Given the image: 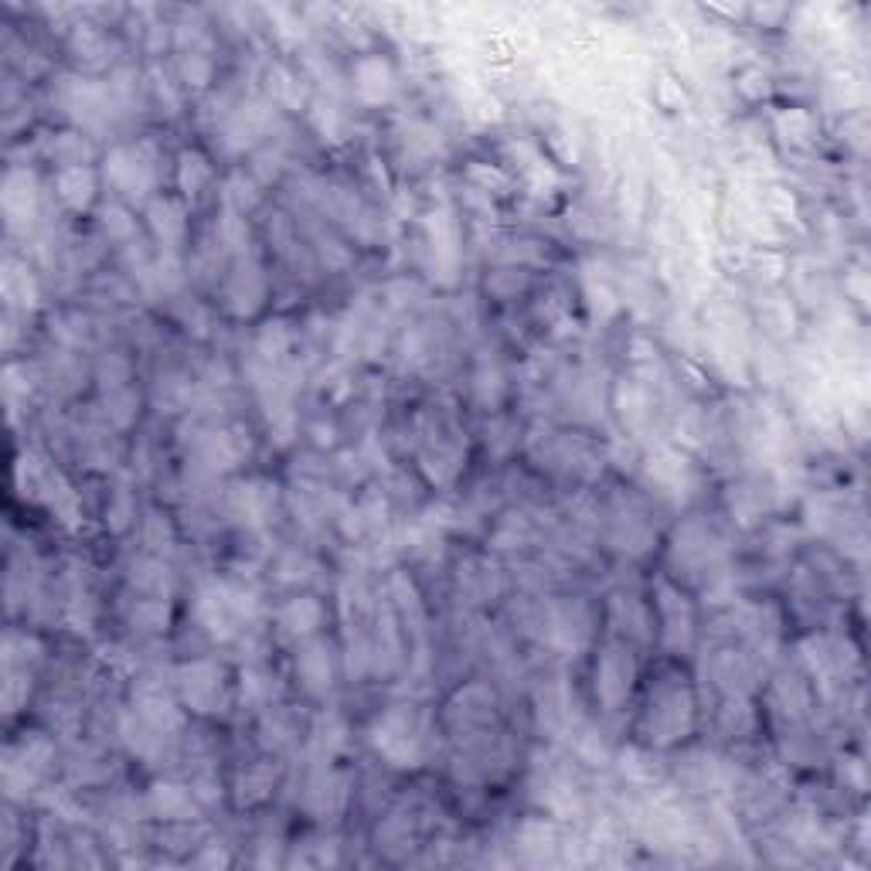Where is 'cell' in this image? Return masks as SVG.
<instances>
[{
  "mask_svg": "<svg viewBox=\"0 0 871 871\" xmlns=\"http://www.w3.org/2000/svg\"><path fill=\"white\" fill-rule=\"evenodd\" d=\"M256 593H249L239 582L228 579H211L201 586L198 599H194V616L205 627L208 637L215 640H232L239 637L242 627H249L256 620Z\"/></svg>",
  "mask_w": 871,
  "mask_h": 871,
  "instance_id": "6da1fadb",
  "label": "cell"
},
{
  "mask_svg": "<svg viewBox=\"0 0 871 871\" xmlns=\"http://www.w3.org/2000/svg\"><path fill=\"white\" fill-rule=\"evenodd\" d=\"M695 729V691L684 678H664L650 688L644 712V739L650 746H674Z\"/></svg>",
  "mask_w": 871,
  "mask_h": 871,
  "instance_id": "7a4b0ae2",
  "label": "cell"
},
{
  "mask_svg": "<svg viewBox=\"0 0 871 871\" xmlns=\"http://www.w3.org/2000/svg\"><path fill=\"white\" fill-rule=\"evenodd\" d=\"M106 184L123 201H147L157 184V154L150 143H130V147L109 150L103 160Z\"/></svg>",
  "mask_w": 871,
  "mask_h": 871,
  "instance_id": "3957f363",
  "label": "cell"
},
{
  "mask_svg": "<svg viewBox=\"0 0 871 871\" xmlns=\"http://www.w3.org/2000/svg\"><path fill=\"white\" fill-rule=\"evenodd\" d=\"M371 746L395 769H416L422 763V722L412 708H392L371 729Z\"/></svg>",
  "mask_w": 871,
  "mask_h": 871,
  "instance_id": "277c9868",
  "label": "cell"
},
{
  "mask_svg": "<svg viewBox=\"0 0 871 871\" xmlns=\"http://www.w3.org/2000/svg\"><path fill=\"white\" fill-rule=\"evenodd\" d=\"M633 681H637V661H633L630 647L610 640V644L596 654V667H593V691H596V701L603 705V712H620V708L627 705Z\"/></svg>",
  "mask_w": 871,
  "mask_h": 871,
  "instance_id": "5b68a950",
  "label": "cell"
},
{
  "mask_svg": "<svg viewBox=\"0 0 871 871\" xmlns=\"http://www.w3.org/2000/svg\"><path fill=\"white\" fill-rule=\"evenodd\" d=\"M177 691L184 705L198 715H222L228 708V678L225 667L215 661H194L177 671Z\"/></svg>",
  "mask_w": 871,
  "mask_h": 871,
  "instance_id": "8992f818",
  "label": "cell"
},
{
  "mask_svg": "<svg viewBox=\"0 0 871 871\" xmlns=\"http://www.w3.org/2000/svg\"><path fill=\"white\" fill-rule=\"evenodd\" d=\"M657 610H661V627H664V644L667 650H688L695 640V613H691L688 599L678 589L657 582Z\"/></svg>",
  "mask_w": 871,
  "mask_h": 871,
  "instance_id": "52a82bcc",
  "label": "cell"
},
{
  "mask_svg": "<svg viewBox=\"0 0 871 871\" xmlns=\"http://www.w3.org/2000/svg\"><path fill=\"white\" fill-rule=\"evenodd\" d=\"M351 86L365 106H385L395 96V72L382 55H365L354 62Z\"/></svg>",
  "mask_w": 871,
  "mask_h": 871,
  "instance_id": "ba28073f",
  "label": "cell"
},
{
  "mask_svg": "<svg viewBox=\"0 0 871 871\" xmlns=\"http://www.w3.org/2000/svg\"><path fill=\"white\" fill-rule=\"evenodd\" d=\"M593 637V616L582 603H562L548 616V644L558 650H582Z\"/></svg>",
  "mask_w": 871,
  "mask_h": 871,
  "instance_id": "9c48e42d",
  "label": "cell"
},
{
  "mask_svg": "<svg viewBox=\"0 0 871 871\" xmlns=\"http://www.w3.org/2000/svg\"><path fill=\"white\" fill-rule=\"evenodd\" d=\"M266 300V279H262V269L256 262H239L235 273L228 276L225 286V303L235 317H252Z\"/></svg>",
  "mask_w": 871,
  "mask_h": 871,
  "instance_id": "30bf717a",
  "label": "cell"
},
{
  "mask_svg": "<svg viewBox=\"0 0 871 871\" xmlns=\"http://www.w3.org/2000/svg\"><path fill=\"white\" fill-rule=\"evenodd\" d=\"M232 514L245 528H262L276 514V487L269 480H245L232 490Z\"/></svg>",
  "mask_w": 871,
  "mask_h": 871,
  "instance_id": "8fae6325",
  "label": "cell"
},
{
  "mask_svg": "<svg viewBox=\"0 0 871 871\" xmlns=\"http://www.w3.org/2000/svg\"><path fill=\"white\" fill-rule=\"evenodd\" d=\"M0 205H4V218L11 228L31 225L38 211V181L31 171H11L0 191Z\"/></svg>",
  "mask_w": 871,
  "mask_h": 871,
  "instance_id": "7c38bea8",
  "label": "cell"
},
{
  "mask_svg": "<svg viewBox=\"0 0 871 871\" xmlns=\"http://www.w3.org/2000/svg\"><path fill=\"white\" fill-rule=\"evenodd\" d=\"M48 763H52V746L45 739H31V742H21L18 749L7 752V766H4V776H7V786H35L41 776H45Z\"/></svg>",
  "mask_w": 871,
  "mask_h": 871,
  "instance_id": "4fadbf2b",
  "label": "cell"
},
{
  "mask_svg": "<svg viewBox=\"0 0 871 871\" xmlns=\"http://www.w3.org/2000/svg\"><path fill=\"white\" fill-rule=\"evenodd\" d=\"M147 225H150V232L157 235V242L164 252H177L184 245V235H188V215H184V205L177 198L150 201Z\"/></svg>",
  "mask_w": 871,
  "mask_h": 871,
  "instance_id": "5bb4252c",
  "label": "cell"
},
{
  "mask_svg": "<svg viewBox=\"0 0 871 871\" xmlns=\"http://www.w3.org/2000/svg\"><path fill=\"white\" fill-rule=\"evenodd\" d=\"M147 803L154 810V817L171 820V824H188V820L198 817V797L181 783H154Z\"/></svg>",
  "mask_w": 871,
  "mask_h": 871,
  "instance_id": "9a60e30c",
  "label": "cell"
},
{
  "mask_svg": "<svg viewBox=\"0 0 871 871\" xmlns=\"http://www.w3.org/2000/svg\"><path fill=\"white\" fill-rule=\"evenodd\" d=\"M55 194L65 208L86 211L92 201H96V171H92L89 164L62 167V171L55 174Z\"/></svg>",
  "mask_w": 871,
  "mask_h": 871,
  "instance_id": "2e32d148",
  "label": "cell"
},
{
  "mask_svg": "<svg viewBox=\"0 0 871 871\" xmlns=\"http://www.w3.org/2000/svg\"><path fill=\"white\" fill-rule=\"evenodd\" d=\"M106 106H109V96H106L103 86H96V82L79 79V82H72V86L65 89V109H69L72 120H79L86 126L103 120Z\"/></svg>",
  "mask_w": 871,
  "mask_h": 871,
  "instance_id": "e0dca14e",
  "label": "cell"
},
{
  "mask_svg": "<svg viewBox=\"0 0 871 871\" xmlns=\"http://www.w3.org/2000/svg\"><path fill=\"white\" fill-rule=\"evenodd\" d=\"M297 674L310 695H327V691H331V681H334L331 650H327L324 644L303 647L300 657H297Z\"/></svg>",
  "mask_w": 871,
  "mask_h": 871,
  "instance_id": "ac0fdd59",
  "label": "cell"
},
{
  "mask_svg": "<svg viewBox=\"0 0 871 871\" xmlns=\"http://www.w3.org/2000/svg\"><path fill=\"white\" fill-rule=\"evenodd\" d=\"M137 718H143V722H147L157 735H171V732H177L184 725L181 708H177L167 695H160V691H140Z\"/></svg>",
  "mask_w": 871,
  "mask_h": 871,
  "instance_id": "d6986e66",
  "label": "cell"
},
{
  "mask_svg": "<svg viewBox=\"0 0 871 871\" xmlns=\"http://www.w3.org/2000/svg\"><path fill=\"white\" fill-rule=\"evenodd\" d=\"M249 456V433L242 429H222V433H211L205 443V463L215 470H232L235 463Z\"/></svg>",
  "mask_w": 871,
  "mask_h": 871,
  "instance_id": "ffe728a7",
  "label": "cell"
},
{
  "mask_svg": "<svg viewBox=\"0 0 871 871\" xmlns=\"http://www.w3.org/2000/svg\"><path fill=\"white\" fill-rule=\"evenodd\" d=\"M320 620H324V610L314 596H297L279 610V627L290 637H310L320 627Z\"/></svg>",
  "mask_w": 871,
  "mask_h": 871,
  "instance_id": "44dd1931",
  "label": "cell"
},
{
  "mask_svg": "<svg viewBox=\"0 0 871 871\" xmlns=\"http://www.w3.org/2000/svg\"><path fill=\"white\" fill-rule=\"evenodd\" d=\"M41 497H45L48 507H52L58 518L69 524V528L79 524V497H75V490L65 484V477L58 470L55 473L52 470L41 473Z\"/></svg>",
  "mask_w": 871,
  "mask_h": 871,
  "instance_id": "7402d4cb",
  "label": "cell"
},
{
  "mask_svg": "<svg viewBox=\"0 0 871 871\" xmlns=\"http://www.w3.org/2000/svg\"><path fill=\"white\" fill-rule=\"evenodd\" d=\"M276 786V766L273 763H256L245 773H239V783H235V797H239V807H256V803L273 797Z\"/></svg>",
  "mask_w": 871,
  "mask_h": 871,
  "instance_id": "603a6c76",
  "label": "cell"
},
{
  "mask_svg": "<svg viewBox=\"0 0 871 871\" xmlns=\"http://www.w3.org/2000/svg\"><path fill=\"white\" fill-rule=\"evenodd\" d=\"M647 473L654 484H661L664 490H671V494H681V490L688 487V460L674 450H661L657 456H650Z\"/></svg>",
  "mask_w": 871,
  "mask_h": 871,
  "instance_id": "cb8c5ba5",
  "label": "cell"
},
{
  "mask_svg": "<svg viewBox=\"0 0 871 871\" xmlns=\"http://www.w3.org/2000/svg\"><path fill=\"white\" fill-rule=\"evenodd\" d=\"M211 181V164L205 154H198V150H184L181 157H177V188H181L184 198H198L201 188Z\"/></svg>",
  "mask_w": 871,
  "mask_h": 871,
  "instance_id": "d4e9b609",
  "label": "cell"
},
{
  "mask_svg": "<svg viewBox=\"0 0 871 871\" xmlns=\"http://www.w3.org/2000/svg\"><path fill=\"white\" fill-rule=\"evenodd\" d=\"M814 116L807 113V109L793 106V109H780L776 113V133L783 137V143H790V147H807L810 140H814Z\"/></svg>",
  "mask_w": 871,
  "mask_h": 871,
  "instance_id": "484cf974",
  "label": "cell"
},
{
  "mask_svg": "<svg viewBox=\"0 0 871 871\" xmlns=\"http://www.w3.org/2000/svg\"><path fill=\"white\" fill-rule=\"evenodd\" d=\"M4 297L11 303H21V307H35V303H38L35 276H31L28 266H21L18 259L4 262Z\"/></svg>",
  "mask_w": 871,
  "mask_h": 871,
  "instance_id": "4316f807",
  "label": "cell"
},
{
  "mask_svg": "<svg viewBox=\"0 0 871 871\" xmlns=\"http://www.w3.org/2000/svg\"><path fill=\"white\" fill-rule=\"evenodd\" d=\"M266 89H269V99L286 109H300L303 99H307L303 96L300 79L290 69H283V65H273V69L266 72Z\"/></svg>",
  "mask_w": 871,
  "mask_h": 871,
  "instance_id": "83f0119b",
  "label": "cell"
},
{
  "mask_svg": "<svg viewBox=\"0 0 871 871\" xmlns=\"http://www.w3.org/2000/svg\"><path fill=\"white\" fill-rule=\"evenodd\" d=\"M422 470L429 473L433 484H450L460 470V450L456 446H446V443H436L422 453Z\"/></svg>",
  "mask_w": 871,
  "mask_h": 871,
  "instance_id": "f1b7e54d",
  "label": "cell"
},
{
  "mask_svg": "<svg viewBox=\"0 0 871 871\" xmlns=\"http://www.w3.org/2000/svg\"><path fill=\"white\" fill-rule=\"evenodd\" d=\"M130 620H133V627H140V630H147V633H164L167 623H171V610H167V599H160V596L140 599V603L133 606Z\"/></svg>",
  "mask_w": 871,
  "mask_h": 871,
  "instance_id": "f546056e",
  "label": "cell"
},
{
  "mask_svg": "<svg viewBox=\"0 0 871 871\" xmlns=\"http://www.w3.org/2000/svg\"><path fill=\"white\" fill-rule=\"evenodd\" d=\"M133 586L143 589V593H154L164 599V589L171 586V575H167L164 562L160 558H147V562H137L133 565Z\"/></svg>",
  "mask_w": 871,
  "mask_h": 871,
  "instance_id": "4dcf8cb0",
  "label": "cell"
},
{
  "mask_svg": "<svg viewBox=\"0 0 871 871\" xmlns=\"http://www.w3.org/2000/svg\"><path fill=\"white\" fill-rule=\"evenodd\" d=\"M290 344H293V334L283 320H273L259 331V354L266 361H283L290 354Z\"/></svg>",
  "mask_w": 871,
  "mask_h": 871,
  "instance_id": "1f68e13d",
  "label": "cell"
},
{
  "mask_svg": "<svg viewBox=\"0 0 871 871\" xmlns=\"http://www.w3.org/2000/svg\"><path fill=\"white\" fill-rule=\"evenodd\" d=\"M256 201H259V188H256V181H252V177H245L242 171L228 177V184H225V208H232V211H239V215H245L249 208H256Z\"/></svg>",
  "mask_w": 871,
  "mask_h": 871,
  "instance_id": "d6a6232c",
  "label": "cell"
},
{
  "mask_svg": "<svg viewBox=\"0 0 871 871\" xmlns=\"http://www.w3.org/2000/svg\"><path fill=\"white\" fill-rule=\"evenodd\" d=\"M137 412H140V399L130 392V388H116V392H109V399H106V416H109V422H113L116 429L133 426V419H137Z\"/></svg>",
  "mask_w": 871,
  "mask_h": 871,
  "instance_id": "836d02e7",
  "label": "cell"
},
{
  "mask_svg": "<svg viewBox=\"0 0 871 871\" xmlns=\"http://www.w3.org/2000/svg\"><path fill=\"white\" fill-rule=\"evenodd\" d=\"M52 154L62 167H79L92 157V143L86 137H79V133H62V137L52 143Z\"/></svg>",
  "mask_w": 871,
  "mask_h": 871,
  "instance_id": "e575fe53",
  "label": "cell"
},
{
  "mask_svg": "<svg viewBox=\"0 0 871 871\" xmlns=\"http://www.w3.org/2000/svg\"><path fill=\"white\" fill-rule=\"evenodd\" d=\"M103 232L116 242H130L133 235H137V218H133L120 201H113V205L103 208Z\"/></svg>",
  "mask_w": 871,
  "mask_h": 871,
  "instance_id": "d590c367",
  "label": "cell"
},
{
  "mask_svg": "<svg viewBox=\"0 0 871 871\" xmlns=\"http://www.w3.org/2000/svg\"><path fill=\"white\" fill-rule=\"evenodd\" d=\"M218 239H222L228 249H235V252H242L245 245H249V228H245L239 211L225 208L222 222H218Z\"/></svg>",
  "mask_w": 871,
  "mask_h": 871,
  "instance_id": "8d00e7d4",
  "label": "cell"
},
{
  "mask_svg": "<svg viewBox=\"0 0 871 871\" xmlns=\"http://www.w3.org/2000/svg\"><path fill=\"white\" fill-rule=\"evenodd\" d=\"M181 79H184V86H188V89H205L211 82V62L205 55L188 52L181 58Z\"/></svg>",
  "mask_w": 871,
  "mask_h": 871,
  "instance_id": "74e56055",
  "label": "cell"
},
{
  "mask_svg": "<svg viewBox=\"0 0 871 871\" xmlns=\"http://www.w3.org/2000/svg\"><path fill=\"white\" fill-rule=\"evenodd\" d=\"M341 800H344V786L337 780H317L310 786V807H314L317 814H331Z\"/></svg>",
  "mask_w": 871,
  "mask_h": 871,
  "instance_id": "f35d334b",
  "label": "cell"
},
{
  "mask_svg": "<svg viewBox=\"0 0 871 871\" xmlns=\"http://www.w3.org/2000/svg\"><path fill=\"white\" fill-rule=\"evenodd\" d=\"M147 548L157 555H171L174 552V528L167 524L160 514H150L147 518Z\"/></svg>",
  "mask_w": 871,
  "mask_h": 871,
  "instance_id": "ab89813d",
  "label": "cell"
},
{
  "mask_svg": "<svg viewBox=\"0 0 871 871\" xmlns=\"http://www.w3.org/2000/svg\"><path fill=\"white\" fill-rule=\"evenodd\" d=\"M276 678H269V674L262 671H245L242 674V698L249 701V705H266L269 698H273V684Z\"/></svg>",
  "mask_w": 871,
  "mask_h": 871,
  "instance_id": "60d3db41",
  "label": "cell"
},
{
  "mask_svg": "<svg viewBox=\"0 0 871 871\" xmlns=\"http://www.w3.org/2000/svg\"><path fill=\"white\" fill-rule=\"evenodd\" d=\"M763 317L776 334H793V324H797V320H793V307L783 297H769L763 307Z\"/></svg>",
  "mask_w": 871,
  "mask_h": 871,
  "instance_id": "b9f144b4",
  "label": "cell"
},
{
  "mask_svg": "<svg viewBox=\"0 0 871 871\" xmlns=\"http://www.w3.org/2000/svg\"><path fill=\"white\" fill-rule=\"evenodd\" d=\"M310 123H314V130L324 140H341V113H337L334 106L314 103V109H310Z\"/></svg>",
  "mask_w": 871,
  "mask_h": 871,
  "instance_id": "7bdbcfd3",
  "label": "cell"
},
{
  "mask_svg": "<svg viewBox=\"0 0 871 871\" xmlns=\"http://www.w3.org/2000/svg\"><path fill=\"white\" fill-rule=\"evenodd\" d=\"M735 89H739V96H746L749 103H759L769 92V79L763 69H742L739 79H735Z\"/></svg>",
  "mask_w": 871,
  "mask_h": 871,
  "instance_id": "ee69618b",
  "label": "cell"
},
{
  "mask_svg": "<svg viewBox=\"0 0 871 871\" xmlns=\"http://www.w3.org/2000/svg\"><path fill=\"white\" fill-rule=\"evenodd\" d=\"M28 691H31L28 671H21V674L7 671L4 674V708H7V712H18L21 701L28 698Z\"/></svg>",
  "mask_w": 871,
  "mask_h": 871,
  "instance_id": "f6af8a7d",
  "label": "cell"
},
{
  "mask_svg": "<svg viewBox=\"0 0 871 871\" xmlns=\"http://www.w3.org/2000/svg\"><path fill=\"white\" fill-rule=\"evenodd\" d=\"M72 52H75L79 62H82V58H86V62H99V55L106 52V45L92 28H79V31H75V38H72Z\"/></svg>",
  "mask_w": 871,
  "mask_h": 871,
  "instance_id": "bcb514c9",
  "label": "cell"
},
{
  "mask_svg": "<svg viewBox=\"0 0 871 871\" xmlns=\"http://www.w3.org/2000/svg\"><path fill=\"white\" fill-rule=\"evenodd\" d=\"M766 208H769V215L783 218V222H793V218H797V198H793L786 188H769Z\"/></svg>",
  "mask_w": 871,
  "mask_h": 871,
  "instance_id": "7dc6e473",
  "label": "cell"
},
{
  "mask_svg": "<svg viewBox=\"0 0 871 871\" xmlns=\"http://www.w3.org/2000/svg\"><path fill=\"white\" fill-rule=\"evenodd\" d=\"M654 99L661 103V109H681L684 103H688V96H684L681 82H674L671 75H664V79H657L654 86Z\"/></svg>",
  "mask_w": 871,
  "mask_h": 871,
  "instance_id": "c3c4849f",
  "label": "cell"
},
{
  "mask_svg": "<svg viewBox=\"0 0 871 871\" xmlns=\"http://www.w3.org/2000/svg\"><path fill=\"white\" fill-rule=\"evenodd\" d=\"M722 718H725V729L735 732V735H742V732L752 729V708L746 705V701H729V705H725V712H722Z\"/></svg>",
  "mask_w": 871,
  "mask_h": 871,
  "instance_id": "681fc988",
  "label": "cell"
},
{
  "mask_svg": "<svg viewBox=\"0 0 871 871\" xmlns=\"http://www.w3.org/2000/svg\"><path fill=\"white\" fill-rule=\"evenodd\" d=\"M470 181L480 184V191H501L507 188V174L487 164H470Z\"/></svg>",
  "mask_w": 871,
  "mask_h": 871,
  "instance_id": "f907efd6",
  "label": "cell"
},
{
  "mask_svg": "<svg viewBox=\"0 0 871 871\" xmlns=\"http://www.w3.org/2000/svg\"><path fill=\"white\" fill-rule=\"evenodd\" d=\"M283 572V582H297V579H310V562L300 555H286V562L279 565Z\"/></svg>",
  "mask_w": 871,
  "mask_h": 871,
  "instance_id": "816d5d0a",
  "label": "cell"
},
{
  "mask_svg": "<svg viewBox=\"0 0 871 871\" xmlns=\"http://www.w3.org/2000/svg\"><path fill=\"white\" fill-rule=\"evenodd\" d=\"M194 865H198V868H228V865H232V858H228V854L218 848V844H208L205 854H201V858L194 861Z\"/></svg>",
  "mask_w": 871,
  "mask_h": 871,
  "instance_id": "f5cc1de1",
  "label": "cell"
},
{
  "mask_svg": "<svg viewBox=\"0 0 871 871\" xmlns=\"http://www.w3.org/2000/svg\"><path fill=\"white\" fill-rule=\"evenodd\" d=\"M191 790H194V797H198V803H211L218 793H222V786H218V780H211V776H198Z\"/></svg>",
  "mask_w": 871,
  "mask_h": 871,
  "instance_id": "db71d44e",
  "label": "cell"
},
{
  "mask_svg": "<svg viewBox=\"0 0 871 871\" xmlns=\"http://www.w3.org/2000/svg\"><path fill=\"white\" fill-rule=\"evenodd\" d=\"M494 429H497V433H507V429H511V422H497ZM494 439L501 443V446H497V453H507L514 446V439H507V436H494Z\"/></svg>",
  "mask_w": 871,
  "mask_h": 871,
  "instance_id": "11a10c76",
  "label": "cell"
}]
</instances>
